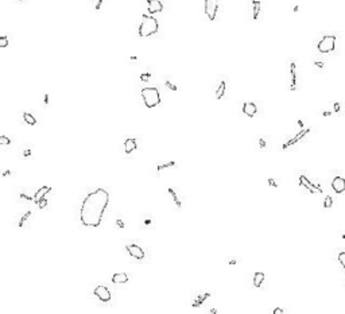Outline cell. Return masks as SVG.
Here are the masks:
<instances>
[{
	"mask_svg": "<svg viewBox=\"0 0 345 314\" xmlns=\"http://www.w3.org/2000/svg\"><path fill=\"white\" fill-rule=\"evenodd\" d=\"M112 282L115 284H123L128 282V274L125 272H120V274H115L112 276Z\"/></svg>",
	"mask_w": 345,
	"mask_h": 314,
	"instance_id": "16",
	"label": "cell"
},
{
	"mask_svg": "<svg viewBox=\"0 0 345 314\" xmlns=\"http://www.w3.org/2000/svg\"><path fill=\"white\" fill-rule=\"evenodd\" d=\"M225 89H226V82L225 81H221L220 85H218V88H217V91H216V99L217 100L222 99V96L225 95Z\"/></svg>",
	"mask_w": 345,
	"mask_h": 314,
	"instance_id": "20",
	"label": "cell"
},
{
	"mask_svg": "<svg viewBox=\"0 0 345 314\" xmlns=\"http://www.w3.org/2000/svg\"><path fill=\"white\" fill-rule=\"evenodd\" d=\"M332 205H333V198H332L330 195H328L325 198V201H324V206H325L326 209H329V208H332Z\"/></svg>",
	"mask_w": 345,
	"mask_h": 314,
	"instance_id": "25",
	"label": "cell"
},
{
	"mask_svg": "<svg viewBox=\"0 0 345 314\" xmlns=\"http://www.w3.org/2000/svg\"><path fill=\"white\" fill-rule=\"evenodd\" d=\"M23 120L26 121L27 124H30V125H34V124H36V120H35V117L31 115V113H27V112H24L23 113Z\"/></svg>",
	"mask_w": 345,
	"mask_h": 314,
	"instance_id": "23",
	"label": "cell"
},
{
	"mask_svg": "<svg viewBox=\"0 0 345 314\" xmlns=\"http://www.w3.org/2000/svg\"><path fill=\"white\" fill-rule=\"evenodd\" d=\"M151 223H152V221H151V218H150V217H147V218H146L144 221H143V224H144V225H147V227L151 225Z\"/></svg>",
	"mask_w": 345,
	"mask_h": 314,
	"instance_id": "36",
	"label": "cell"
},
{
	"mask_svg": "<svg viewBox=\"0 0 345 314\" xmlns=\"http://www.w3.org/2000/svg\"><path fill=\"white\" fill-rule=\"evenodd\" d=\"M7 46H8V36L3 35L0 38V47H7Z\"/></svg>",
	"mask_w": 345,
	"mask_h": 314,
	"instance_id": "27",
	"label": "cell"
},
{
	"mask_svg": "<svg viewBox=\"0 0 345 314\" xmlns=\"http://www.w3.org/2000/svg\"><path fill=\"white\" fill-rule=\"evenodd\" d=\"M259 12H260V2L254 0L252 2V19L256 20L259 18Z\"/></svg>",
	"mask_w": 345,
	"mask_h": 314,
	"instance_id": "21",
	"label": "cell"
},
{
	"mask_svg": "<svg viewBox=\"0 0 345 314\" xmlns=\"http://www.w3.org/2000/svg\"><path fill=\"white\" fill-rule=\"evenodd\" d=\"M338 262L341 263V266L345 268V252H341V254L338 255Z\"/></svg>",
	"mask_w": 345,
	"mask_h": 314,
	"instance_id": "29",
	"label": "cell"
},
{
	"mask_svg": "<svg viewBox=\"0 0 345 314\" xmlns=\"http://www.w3.org/2000/svg\"><path fill=\"white\" fill-rule=\"evenodd\" d=\"M147 8L150 14H156L163 10V3L162 0H147Z\"/></svg>",
	"mask_w": 345,
	"mask_h": 314,
	"instance_id": "9",
	"label": "cell"
},
{
	"mask_svg": "<svg viewBox=\"0 0 345 314\" xmlns=\"http://www.w3.org/2000/svg\"><path fill=\"white\" fill-rule=\"evenodd\" d=\"M101 4H103V0H99V2H97V4H96V11H100Z\"/></svg>",
	"mask_w": 345,
	"mask_h": 314,
	"instance_id": "38",
	"label": "cell"
},
{
	"mask_svg": "<svg viewBox=\"0 0 345 314\" xmlns=\"http://www.w3.org/2000/svg\"><path fill=\"white\" fill-rule=\"evenodd\" d=\"M332 187H333V190L336 191V193H343V191L345 190V179L341 178V177H336L333 178V181H332Z\"/></svg>",
	"mask_w": 345,
	"mask_h": 314,
	"instance_id": "11",
	"label": "cell"
},
{
	"mask_svg": "<svg viewBox=\"0 0 345 314\" xmlns=\"http://www.w3.org/2000/svg\"><path fill=\"white\" fill-rule=\"evenodd\" d=\"M299 185H301L302 187H305V189H307L310 193H313V194H321L322 193L321 187L317 186V185H313L305 175H301V177H299Z\"/></svg>",
	"mask_w": 345,
	"mask_h": 314,
	"instance_id": "6",
	"label": "cell"
},
{
	"mask_svg": "<svg viewBox=\"0 0 345 314\" xmlns=\"http://www.w3.org/2000/svg\"><path fill=\"white\" fill-rule=\"evenodd\" d=\"M167 193H169V195H170V198L173 199V202L175 204V206H177V209L179 210L181 208H182V202H181V199H179V197H178L177 195V193H175V190L173 189V187H169L167 189Z\"/></svg>",
	"mask_w": 345,
	"mask_h": 314,
	"instance_id": "17",
	"label": "cell"
},
{
	"mask_svg": "<svg viewBox=\"0 0 345 314\" xmlns=\"http://www.w3.org/2000/svg\"><path fill=\"white\" fill-rule=\"evenodd\" d=\"M159 30V24L158 20L151 15H143L142 16V23L139 26V36L140 38H147L152 34H156Z\"/></svg>",
	"mask_w": 345,
	"mask_h": 314,
	"instance_id": "2",
	"label": "cell"
},
{
	"mask_svg": "<svg viewBox=\"0 0 345 314\" xmlns=\"http://www.w3.org/2000/svg\"><path fill=\"white\" fill-rule=\"evenodd\" d=\"M10 174H11L10 170H7V171H4V173H3V175H10Z\"/></svg>",
	"mask_w": 345,
	"mask_h": 314,
	"instance_id": "44",
	"label": "cell"
},
{
	"mask_svg": "<svg viewBox=\"0 0 345 314\" xmlns=\"http://www.w3.org/2000/svg\"><path fill=\"white\" fill-rule=\"evenodd\" d=\"M47 206V199L46 198H42L40 199V201L38 202V208L39 209H43V208H46Z\"/></svg>",
	"mask_w": 345,
	"mask_h": 314,
	"instance_id": "28",
	"label": "cell"
},
{
	"mask_svg": "<svg viewBox=\"0 0 345 314\" xmlns=\"http://www.w3.org/2000/svg\"><path fill=\"white\" fill-rule=\"evenodd\" d=\"M50 190H51L50 186H43V187H40V189H38L36 193L34 194V202L38 204L40 199L44 198V195H46L47 193H50Z\"/></svg>",
	"mask_w": 345,
	"mask_h": 314,
	"instance_id": "15",
	"label": "cell"
},
{
	"mask_svg": "<svg viewBox=\"0 0 345 314\" xmlns=\"http://www.w3.org/2000/svg\"><path fill=\"white\" fill-rule=\"evenodd\" d=\"M307 132H309V129H303V131H302V132H299L295 138H293L291 140L287 142V143H286L285 146H283V148H287V147H290V146H293L294 143H297V142H298L299 139H301V138H303V135H305V134H307Z\"/></svg>",
	"mask_w": 345,
	"mask_h": 314,
	"instance_id": "19",
	"label": "cell"
},
{
	"mask_svg": "<svg viewBox=\"0 0 345 314\" xmlns=\"http://www.w3.org/2000/svg\"><path fill=\"white\" fill-rule=\"evenodd\" d=\"M116 225L119 227V228H124L125 225H124V223H123V220H120V218H117L116 220Z\"/></svg>",
	"mask_w": 345,
	"mask_h": 314,
	"instance_id": "34",
	"label": "cell"
},
{
	"mask_svg": "<svg viewBox=\"0 0 345 314\" xmlns=\"http://www.w3.org/2000/svg\"><path fill=\"white\" fill-rule=\"evenodd\" d=\"M138 144H136V140L132 139V138H128V139H125L124 142V152L127 154V155H129L131 152H133L136 150Z\"/></svg>",
	"mask_w": 345,
	"mask_h": 314,
	"instance_id": "14",
	"label": "cell"
},
{
	"mask_svg": "<svg viewBox=\"0 0 345 314\" xmlns=\"http://www.w3.org/2000/svg\"><path fill=\"white\" fill-rule=\"evenodd\" d=\"M140 95L147 108H154L161 104V95L156 88H143L140 91Z\"/></svg>",
	"mask_w": 345,
	"mask_h": 314,
	"instance_id": "3",
	"label": "cell"
},
{
	"mask_svg": "<svg viewBox=\"0 0 345 314\" xmlns=\"http://www.w3.org/2000/svg\"><path fill=\"white\" fill-rule=\"evenodd\" d=\"M334 111H336V112L340 111V105H338V103H334Z\"/></svg>",
	"mask_w": 345,
	"mask_h": 314,
	"instance_id": "40",
	"label": "cell"
},
{
	"mask_svg": "<svg viewBox=\"0 0 345 314\" xmlns=\"http://www.w3.org/2000/svg\"><path fill=\"white\" fill-rule=\"evenodd\" d=\"M150 77H151L150 73H143V74H140V80L143 81V82H147V81L150 80Z\"/></svg>",
	"mask_w": 345,
	"mask_h": 314,
	"instance_id": "30",
	"label": "cell"
},
{
	"mask_svg": "<svg viewBox=\"0 0 345 314\" xmlns=\"http://www.w3.org/2000/svg\"><path fill=\"white\" fill-rule=\"evenodd\" d=\"M267 182H268V185H270V186H273V187H278V183L275 182L273 178H270V179H268V181H267Z\"/></svg>",
	"mask_w": 345,
	"mask_h": 314,
	"instance_id": "33",
	"label": "cell"
},
{
	"mask_svg": "<svg viewBox=\"0 0 345 314\" xmlns=\"http://www.w3.org/2000/svg\"><path fill=\"white\" fill-rule=\"evenodd\" d=\"M290 91H295L297 89V68H295V63L291 62L290 63V85H289Z\"/></svg>",
	"mask_w": 345,
	"mask_h": 314,
	"instance_id": "10",
	"label": "cell"
},
{
	"mask_svg": "<svg viewBox=\"0 0 345 314\" xmlns=\"http://www.w3.org/2000/svg\"><path fill=\"white\" fill-rule=\"evenodd\" d=\"M125 248H127L128 254L131 255L132 258H135L138 260H142V259L144 258V251L142 250L139 246H136V244H127Z\"/></svg>",
	"mask_w": 345,
	"mask_h": 314,
	"instance_id": "7",
	"label": "cell"
},
{
	"mask_svg": "<svg viewBox=\"0 0 345 314\" xmlns=\"http://www.w3.org/2000/svg\"><path fill=\"white\" fill-rule=\"evenodd\" d=\"M0 144H2V146H10L11 144V139H10V138H7V136H4V135H2V136H0Z\"/></svg>",
	"mask_w": 345,
	"mask_h": 314,
	"instance_id": "26",
	"label": "cell"
},
{
	"mask_svg": "<svg viewBox=\"0 0 345 314\" xmlns=\"http://www.w3.org/2000/svg\"><path fill=\"white\" fill-rule=\"evenodd\" d=\"M279 313H283L282 309H279V307H278V309H275V310H274V314H279Z\"/></svg>",
	"mask_w": 345,
	"mask_h": 314,
	"instance_id": "42",
	"label": "cell"
},
{
	"mask_svg": "<svg viewBox=\"0 0 345 314\" xmlns=\"http://www.w3.org/2000/svg\"><path fill=\"white\" fill-rule=\"evenodd\" d=\"M336 46V36L334 35H325L318 42V51L319 53H330L334 50Z\"/></svg>",
	"mask_w": 345,
	"mask_h": 314,
	"instance_id": "4",
	"label": "cell"
},
{
	"mask_svg": "<svg viewBox=\"0 0 345 314\" xmlns=\"http://www.w3.org/2000/svg\"><path fill=\"white\" fill-rule=\"evenodd\" d=\"M109 202V193L105 189L91 191L82 201L80 210V220L84 227L97 228L103 220L104 212Z\"/></svg>",
	"mask_w": 345,
	"mask_h": 314,
	"instance_id": "1",
	"label": "cell"
},
{
	"mask_svg": "<svg viewBox=\"0 0 345 314\" xmlns=\"http://www.w3.org/2000/svg\"><path fill=\"white\" fill-rule=\"evenodd\" d=\"M324 116H330V112H328V111H325V112H324Z\"/></svg>",
	"mask_w": 345,
	"mask_h": 314,
	"instance_id": "45",
	"label": "cell"
},
{
	"mask_svg": "<svg viewBox=\"0 0 345 314\" xmlns=\"http://www.w3.org/2000/svg\"><path fill=\"white\" fill-rule=\"evenodd\" d=\"M43 101H44V105H47V104H49V95H44Z\"/></svg>",
	"mask_w": 345,
	"mask_h": 314,
	"instance_id": "39",
	"label": "cell"
},
{
	"mask_svg": "<svg viewBox=\"0 0 345 314\" xmlns=\"http://www.w3.org/2000/svg\"><path fill=\"white\" fill-rule=\"evenodd\" d=\"M237 262H239V259H229L226 263L231 264V266H235V264H237Z\"/></svg>",
	"mask_w": 345,
	"mask_h": 314,
	"instance_id": "35",
	"label": "cell"
},
{
	"mask_svg": "<svg viewBox=\"0 0 345 314\" xmlns=\"http://www.w3.org/2000/svg\"><path fill=\"white\" fill-rule=\"evenodd\" d=\"M23 155H26V157L31 155V151H30V150H27V151H24V152H23Z\"/></svg>",
	"mask_w": 345,
	"mask_h": 314,
	"instance_id": "43",
	"label": "cell"
},
{
	"mask_svg": "<svg viewBox=\"0 0 345 314\" xmlns=\"http://www.w3.org/2000/svg\"><path fill=\"white\" fill-rule=\"evenodd\" d=\"M31 214H32V212L31 210H28V212H26V213H24L22 217H20V221H19V228H22V227H24V224L27 223V220L31 217Z\"/></svg>",
	"mask_w": 345,
	"mask_h": 314,
	"instance_id": "24",
	"label": "cell"
},
{
	"mask_svg": "<svg viewBox=\"0 0 345 314\" xmlns=\"http://www.w3.org/2000/svg\"><path fill=\"white\" fill-rule=\"evenodd\" d=\"M165 84H166V87H169V89H171V91H177V89H178V88L175 87V85H174V84H171V82H170V81H166Z\"/></svg>",
	"mask_w": 345,
	"mask_h": 314,
	"instance_id": "31",
	"label": "cell"
},
{
	"mask_svg": "<svg viewBox=\"0 0 345 314\" xmlns=\"http://www.w3.org/2000/svg\"><path fill=\"white\" fill-rule=\"evenodd\" d=\"M208 297H210V293H200V294H197L196 297H194V299L192 301V306L193 307H200L201 305L205 302V299L208 298Z\"/></svg>",
	"mask_w": 345,
	"mask_h": 314,
	"instance_id": "13",
	"label": "cell"
},
{
	"mask_svg": "<svg viewBox=\"0 0 345 314\" xmlns=\"http://www.w3.org/2000/svg\"><path fill=\"white\" fill-rule=\"evenodd\" d=\"M175 166H177V163L173 162V161H169V162H165V163H159V165L156 166V173L161 174L162 170L167 169V167H175Z\"/></svg>",
	"mask_w": 345,
	"mask_h": 314,
	"instance_id": "22",
	"label": "cell"
},
{
	"mask_svg": "<svg viewBox=\"0 0 345 314\" xmlns=\"http://www.w3.org/2000/svg\"><path fill=\"white\" fill-rule=\"evenodd\" d=\"M95 295L101 301V302H108V301L111 299V291H109L108 287H105V286H97L95 288Z\"/></svg>",
	"mask_w": 345,
	"mask_h": 314,
	"instance_id": "8",
	"label": "cell"
},
{
	"mask_svg": "<svg viewBox=\"0 0 345 314\" xmlns=\"http://www.w3.org/2000/svg\"><path fill=\"white\" fill-rule=\"evenodd\" d=\"M20 198L22 199H26V201H34V197H28L24 193H20Z\"/></svg>",
	"mask_w": 345,
	"mask_h": 314,
	"instance_id": "32",
	"label": "cell"
},
{
	"mask_svg": "<svg viewBox=\"0 0 345 314\" xmlns=\"http://www.w3.org/2000/svg\"><path fill=\"white\" fill-rule=\"evenodd\" d=\"M218 10V0H205V14L209 20H214Z\"/></svg>",
	"mask_w": 345,
	"mask_h": 314,
	"instance_id": "5",
	"label": "cell"
},
{
	"mask_svg": "<svg viewBox=\"0 0 345 314\" xmlns=\"http://www.w3.org/2000/svg\"><path fill=\"white\" fill-rule=\"evenodd\" d=\"M314 65H315L317 68H324V63H322V62H314Z\"/></svg>",
	"mask_w": 345,
	"mask_h": 314,
	"instance_id": "41",
	"label": "cell"
},
{
	"mask_svg": "<svg viewBox=\"0 0 345 314\" xmlns=\"http://www.w3.org/2000/svg\"><path fill=\"white\" fill-rule=\"evenodd\" d=\"M259 144H260V148L266 147V140L264 139H259Z\"/></svg>",
	"mask_w": 345,
	"mask_h": 314,
	"instance_id": "37",
	"label": "cell"
},
{
	"mask_svg": "<svg viewBox=\"0 0 345 314\" xmlns=\"http://www.w3.org/2000/svg\"><path fill=\"white\" fill-rule=\"evenodd\" d=\"M256 112H258V107L255 103H244V105H243V113H245L248 117H254Z\"/></svg>",
	"mask_w": 345,
	"mask_h": 314,
	"instance_id": "12",
	"label": "cell"
},
{
	"mask_svg": "<svg viewBox=\"0 0 345 314\" xmlns=\"http://www.w3.org/2000/svg\"><path fill=\"white\" fill-rule=\"evenodd\" d=\"M264 278H266V275L263 274V272H255V275H254V286L255 287H260L262 284H263V282H264Z\"/></svg>",
	"mask_w": 345,
	"mask_h": 314,
	"instance_id": "18",
	"label": "cell"
}]
</instances>
